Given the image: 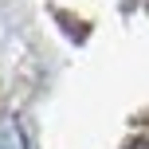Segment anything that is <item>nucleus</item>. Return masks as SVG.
<instances>
[{
  "mask_svg": "<svg viewBox=\"0 0 149 149\" xmlns=\"http://www.w3.org/2000/svg\"><path fill=\"white\" fill-rule=\"evenodd\" d=\"M0 149H28V145H24L20 126H16L12 118H4V122H0Z\"/></svg>",
  "mask_w": 149,
  "mask_h": 149,
  "instance_id": "f257e3e1",
  "label": "nucleus"
}]
</instances>
